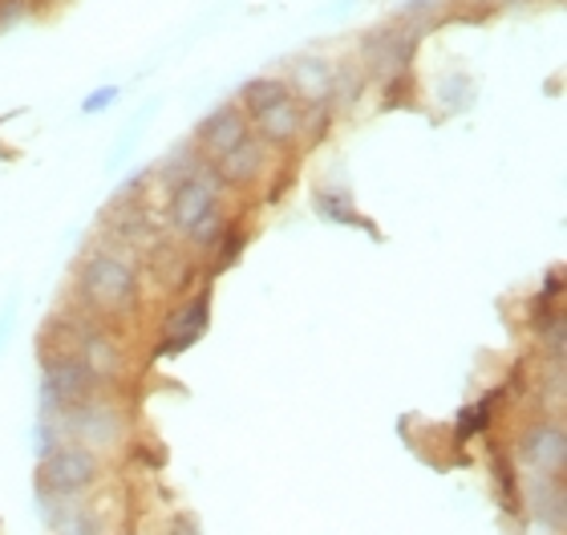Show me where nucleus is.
<instances>
[{"label":"nucleus","instance_id":"nucleus-1","mask_svg":"<svg viewBox=\"0 0 567 535\" xmlns=\"http://www.w3.org/2000/svg\"><path fill=\"white\" fill-rule=\"evenodd\" d=\"M78 292L97 312H131L138 305V268L126 251L97 248L78 268Z\"/></svg>","mask_w":567,"mask_h":535},{"label":"nucleus","instance_id":"nucleus-2","mask_svg":"<svg viewBox=\"0 0 567 535\" xmlns=\"http://www.w3.org/2000/svg\"><path fill=\"white\" fill-rule=\"evenodd\" d=\"M417 41H422V29L405 21L369 29L361 37V70H365V78H381V82L402 78L417 53Z\"/></svg>","mask_w":567,"mask_h":535},{"label":"nucleus","instance_id":"nucleus-3","mask_svg":"<svg viewBox=\"0 0 567 535\" xmlns=\"http://www.w3.org/2000/svg\"><path fill=\"white\" fill-rule=\"evenodd\" d=\"M97 475H102V463L90 446H61V451L45 454V463H41L45 495H82L85 487H94Z\"/></svg>","mask_w":567,"mask_h":535},{"label":"nucleus","instance_id":"nucleus-4","mask_svg":"<svg viewBox=\"0 0 567 535\" xmlns=\"http://www.w3.org/2000/svg\"><path fill=\"white\" fill-rule=\"evenodd\" d=\"M102 381L90 373L82 357L73 353H58L45 361V398L58 402V410H73V405L94 402V393Z\"/></svg>","mask_w":567,"mask_h":535},{"label":"nucleus","instance_id":"nucleus-5","mask_svg":"<svg viewBox=\"0 0 567 535\" xmlns=\"http://www.w3.org/2000/svg\"><path fill=\"white\" fill-rule=\"evenodd\" d=\"M248 134H251L248 114L239 110V102H224V106H215L212 114L195 126V146H199L203 158L219 163V158H224L227 151H236Z\"/></svg>","mask_w":567,"mask_h":535},{"label":"nucleus","instance_id":"nucleus-6","mask_svg":"<svg viewBox=\"0 0 567 535\" xmlns=\"http://www.w3.org/2000/svg\"><path fill=\"white\" fill-rule=\"evenodd\" d=\"M519 459L532 466L535 475H564L567 466V430L551 418L535 422L523 430L519 439Z\"/></svg>","mask_w":567,"mask_h":535},{"label":"nucleus","instance_id":"nucleus-7","mask_svg":"<svg viewBox=\"0 0 567 535\" xmlns=\"http://www.w3.org/2000/svg\"><path fill=\"white\" fill-rule=\"evenodd\" d=\"M215 199H219V171L203 167L199 175H190L187 183L171 187V224L187 236L190 227L199 224L203 215L212 212Z\"/></svg>","mask_w":567,"mask_h":535},{"label":"nucleus","instance_id":"nucleus-8","mask_svg":"<svg viewBox=\"0 0 567 535\" xmlns=\"http://www.w3.org/2000/svg\"><path fill=\"white\" fill-rule=\"evenodd\" d=\"M288 90L292 97H300L305 106H324L332 97V61L320 58V53H305L288 65Z\"/></svg>","mask_w":567,"mask_h":535},{"label":"nucleus","instance_id":"nucleus-9","mask_svg":"<svg viewBox=\"0 0 567 535\" xmlns=\"http://www.w3.org/2000/svg\"><path fill=\"white\" fill-rule=\"evenodd\" d=\"M207 325H212V300H207V292H195V297L166 321L163 353H187V349L207 333Z\"/></svg>","mask_w":567,"mask_h":535},{"label":"nucleus","instance_id":"nucleus-10","mask_svg":"<svg viewBox=\"0 0 567 535\" xmlns=\"http://www.w3.org/2000/svg\"><path fill=\"white\" fill-rule=\"evenodd\" d=\"M73 418V430H78V439L90 446V451H97V446H110V442H118L122 434V418L114 405H102L94 398V402L85 405H73L70 410Z\"/></svg>","mask_w":567,"mask_h":535},{"label":"nucleus","instance_id":"nucleus-11","mask_svg":"<svg viewBox=\"0 0 567 535\" xmlns=\"http://www.w3.org/2000/svg\"><path fill=\"white\" fill-rule=\"evenodd\" d=\"M264 155H268V143H260L256 134H248L236 151H227V155L215 163L219 183H227V187H251L264 171Z\"/></svg>","mask_w":567,"mask_h":535},{"label":"nucleus","instance_id":"nucleus-12","mask_svg":"<svg viewBox=\"0 0 567 535\" xmlns=\"http://www.w3.org/2000/svg\"><path fill=\"white\" fill-rule=\"evenodd\" d=\"M527 507H532L535 524L547 532H559L567 524V491L559 475H535L532 491H527Z\"/></svg>","mask_w":567,"mask_h":535},{"label":"nucleus","instance_id":"nucleus-13","mask_svg":"<svg viewBox=\"0 0 567 535\" xmlns=\"http://www.w3.org/2000/svg\"><path fill=\"white\" fill-rule=\"evenodd\" d=\"M300 114L305 106L296 97H284L276 106H268L264 114H256V138L268 146H288L300 138Z\"/></svg>","mask_w":567,"mask_h":535},{"label":"nucleus","instance_id":"nucleus-14","mask_svg":"<svg viewBox=\"0 0 567 535\" xmlns=\"http://www.w3.org/2000/svg\"><path fill=\"white\" fill-rule=\"evenodd\" d=\"M78 349H82V361L90 366V373H94L97 381H110L122 373V353L118 346L110 341L102 329H94V325H82V333H78Z\"/></svg>","mask_w":567,"mask_h":535},{"label":"nucleus","instance_id":"nucleus-15","mask_svg":"<svg viewBox=\"0 0 567 535\" xmlns=\"http://www.w3.org/2000/svg\"><path fill=\"white\" fill-rule=\"evenodd\" d=\"M284 97H292V90H288V82L284 78H251V82L239 85V110L244 114H264L268 106H276V102H284Z\"/></svg>","mask_w":567,"mask_h":535},{"label":"nucleus","instance_id":"nucleus-16","mask_svg":"<svg viewBox=\"0 0 567 535\" xmlns=\"http://www.w3.org/2000/svg\"><path fill=\"white\" fill-rule=\"evenodd\" d=\"M365 70H361V61H344V65H332V97L329 106H353L361 90H365Z\"/></svg>","mask_w":567,"mask_h":535},{"label":"nucleus","instance_id":"nucleus-17","mask_svg":"<svg viewBox=\"0 0 567 535\" xmlns=\"http://www.w3.org/2000/svg\"><path fill=\"white\" fill-rule=\"evenodd\" d=\"M317 212L324 215V219H332V224H357V227H365V232H373V224L353 212V199H349V195H337V191H320Z\"/></svg>","mask_w":567,"mask_h":535},{"label":"nucleus","instance_id":"nucleus-18","mask_svg":"<svg viewBox=\"0 0 567 535\" xmlns=\"http://www.w3.org/2000/svg\"><path fill=\"white\" fill-rule=\"evenodd\" d=\"M450 9V0H405L402 9H398V21L405 24H417V29H434L442 21V12Z\"/></svg>","mask_w":567,"mask_h":535},{"label":"nucleus","instance_id":"nucleus-19","mask_svg":"<svg viewBox=\"0 0 567 535\" xmlns=\"http://www.w3.org/2000/svg\"><path fill=\"white\" fill-rule=\"evenodd\" d=\"M224 236H227V219L219 215V207H212V212L203 215L199 224L187 232V239L195 244V248H219V239Z\"/></svg>","mask_w":567,"mask_h":535},{"label":"nucleus","instance_id":"nucleus-20","mask_svg":"<svg viewBox=\"0 0 567 535\" xmlns=\"http://www.w3.org/2000/svg\"><path fill=\"white\" fill-rule=\"evenodd\" d=\"M437 102L446 110H466L474 102V82L466 73H450L446 82L437 85Z\"/></svg>","mask_w":567,"mask_h":535},{"label":"nucleus","instance_id":"nucleus-21","mask_svg":"<svg viewBox=\"0 0 567 535\" xmlns=\"http://www.w3.org/2000/svg\"><path fill=\"white\" fill-rule=\"evenodd\" d=\"M486 422H491V398H486L483 405H471V410L458 418V434H462V439H471V434H483Z\"/></svg>","mask_w":567,"mask_h":535},{"label":"nucleus","instance_id":"nucleus-22","mask_svg":"<svg viewBox=\"0 0 567 535\" xmlns=\"http://www.w3.org/2000/svg\"><path fill=\"white\" fill-rule=\"evenodd\" d=\"M114 97H122L118 85H102V90H94V94H85L82 114H102V110H110V102H114Z\"/></svg>","mask_w":567,"mask_h":535},{"label":"nucleus","instance_id":"nucleus-23","mask_svg":"<svg viewBox=\"0 0 567 535\" xmlns=\"http://www.w3.org/2000/svg\"><path fill=\"white\" fill-rule=\"evenodd\" d=\"M224 244V251H219V260H215V268H231V260L239 256V248H244V232H236V227H227V236L219 239Z\"/></svg>","mask_w":567,"mask_h":535},{"label":"nucleus","instance_id":"nucleus-24","mask_svg":"<svg viewBox=\"0 0 567 535\" xmlns=\"http://www.w3.org/2000/svg\"><path fill=\"white\" fill-rule=\"evenodd\" d=\"M495 479H498V495H503V503H511V507H515V471H511L507 475V463H503V454H498L495 459Z\"/></svg>","mask_w":567,"mask_h":535},{"label":"nucleus","instance_id":"nucleus-25","mask_svg":"<svg viewBox=\"0 0 567 535\" xmlns=\"http://www.w3.org/2000/svg\"><path fill=\"white\" fill-rule=\"evenodd\" d=\"M24 0H0V33H4V29H12V24L17 21H24Z\"/></svg>","mask_w":567,"mask_h":535},{"label":"nucleus","instance_id":"nucleus-26","mask_svg":"<svg viewBox=\"0 0 567 535\" xmlns=\"http://www.w3.org/2000/svg\"><path fill=\"white\" fill-rule=\"evenodd\" d=\"M61 535H97V524L90 515H73V519L61 524Z\"/></svg>","mask_w":567,"mask_h":535},{"label":"nucleus","instance_id":"nucleus-27","mask_svg":"<svg viewBox=\"0 0 567 535\" xmlns=\"http://www.w3.org/2000/svg\"><path fill=\"white\" fill-rule=\"evenodd\" d=\"M166 535H199V527H195V519H175Z\"/></svg>","mask_w":567,"mask_h":535},{"label":"nucleus","instance_id":"nucleus-28","mask_svg":"<svg viewBox=\"0 0 567 535\" xmlns=\"http://www.w3.org/2000/svg\"><path fill=\"white\" fill-rule=\"evenodd\" d=\"M9 321H12V309H4V317H0V346L9 341Z\"/></svg>","mask_w":567,"mask_h":535},{"label":"nucleus","instance_id":"nucleus-29","mask_svg":"<svg viewBox=\"0 0 567 535\" xmlns=\"http://www.w3.org/2000/svg\"><path fill=\"white\" fill-rule=\"evenodd\" d=\"M466 4H491V9H503V4H523V0H466Z\"/></svg>","mask_w":567,"mask_h":535}]
</instances>
